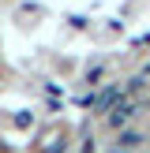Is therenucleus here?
Returning <instances> with one entry per match:
<instances>
[{"instance_id": "2", "label": "nucleus", "mask_w": 150, "mask_h": 153, "mask_svg": "<svg viewBox=\"0 0 150 153\" xmlns=\"http://www.w3.org/2000/svg\"><path fill=\"white\" fill-rule=\"evenodd\" d=\"M135 108H139V101H135V97H124V101H116V105L109 108V127L128 123V120L135 116Z\"/></svg>"}, {"instance_id": "1", "label": "nucleus", "mask_w": 150, "mask_h": 153, "mask_svg": "<svg viewBox=\"0 0 150 153\" xmlns=\"http://www.w3.org/2000/svg\"><path fill=\"white\" fill-rule=\"evenodd\" d=\"M64 149H68V127L64 123L45 127L38 134V142H34V153H64Z\"/></svg>"}, {"instance_id": "3", "label": "nucleus", "mask_w": 150, "mask_h": 153, "mask_svg": "<svg viewBox=\"0 0 150 153\" xmlns=\"http://www.w3.org/2000/svg\"><path fill=\"white\" fill-rule=\"evenodd\" d=\"M142 146V134H135V131H128V134H120V142H116V153L124 149V153H131V149H139Z\"/></svg>"}]
</instances>
